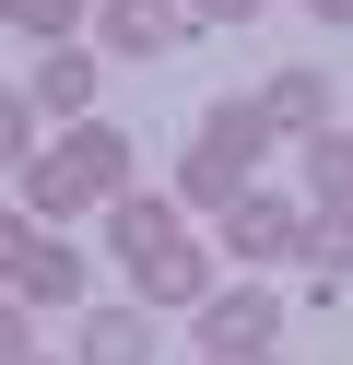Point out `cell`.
Here are the masks:
<instances>
[{"instance_id": "3957f363", "label": "cell", "mask_w": 353, "mask_h": 365, "mask_svg": "<svg viewBox=\"0 0 353 365\" xmlns=\"http://www.w3.org/2000/svg\"><path fill=\"white\" fill-rule=\"evenodd\" d=\"M0 259H12V294H24V307H59V294H83V259H71V247H47L24 212L0 224Z\"/></svg>"}, {"instance_id": "4fadbf2b", "label": "cell", "mask_w": 353, "mask_h": 365, "mask_svg": "<svg viewBox=\"0 0 353 365\" xmlns=\"http://www.w3.org/2000/svg\"><path fill=\"white\" fill-rule=\"evenodd\" d=\"M177 189L224 212V200H235V165H224V153H212V142H188V165H177Z\"/></svg>"}, {"instance_id": "30bf717a", "label": "cell", "mask_w": 353, "mask_h": 365, "mask_svg": "<svg viewBox=\"0 0 353 365\" xmlns=\"http://www.w3.org/2000/svg\"><path fill=\"white\" fill-rule=\"evenodd\" d=\"M200 142L224 153L235 177H247V165H259V142H271V106H212V130H200Z\"/></svg>"}, {"instance_id": "5bb4252c", "label": "cell", "mask_w": 353, "mask_h": 365, "mask_svg": "<svg viewBox=\"0 0 353 365\" xmlns=\"http://www.w3.org/2000/svg\"><path fill=\"white\" fill-rule=\"evenodd\" d=\"M71 12H83V0H12V24H24V36H47V48L71 36Z\"/></svg>"}, {"instance_id": "2e32d148", "label": "cell", "mask_w": 353, "mask_h": 365, "mask_svg": "<svg viewBox=\"0 0 353 365\" xmlns=\"http://www.w3.org/2000/svg\"><path fill=\"white\" fill-rule=\"evenodd\" d=\"M306 12H318V24H353V0H306Z\"/></svg>"}, {"instance_id": "7a4b0ae2", "label": "cell", "mask_w": 353, "mask_h": 365, "mask_svg": "<svg viewBox=\"0 0 353 365\" xmlns=\"http://www.w3.org/2000/svg\"><path fill=\"white\" fill-rule=\"evenodd\" d=\"M118 177H130V142H118V130H83L59 165H24V200H36V212H83V200L118 189Z\"/></svg>"}, {"instance_id": "9a60e30c", "label": "cell", "mask_w": 353, "mask_h": 365, "mask_svg": "<svg viewBox=\"0 0 353 365\" xmlns=\"http://www.w3.org/2000/svg\"><path fill=\"white\" fill-rule=\"evenodd\" d=\"M188 12H200V24H259L271 0H188Z\"/></svg>"}, {"instance_id": "52a82bcc", "label": "cell", "mask_w": 353, "mask_h": 365, "mask_svg": "<svg viewBox=\"0 0 353 365\" xmlns=\"http://www.w3.org/2000/svg\"><path fill=\"white\" fill-rule=\"evenodd\" d=\"M259 106H271V130H295V142H306V130H329V83H318V71H271V83H259Z\"/></svg>"}, {"instance_id": "e0dca14e", "label": "cell", "mask_w": 353, "mask_h": 365, "mask_svg": "<svg viewBox=\"0 0 353 365\" xmlns=\"http://www.w3.org/2000/svg\"><path fill=\"white\" fill-rule=\"evenodd\" d=\"M224 365H235V354H224Z\"/></svg>"}, {"instance_id": "ba28073f", "label": "cell", "mask_w": 353, "mask_h": 365, "mask_svg": "<svg viewBox=\"0 0 353 365\" xmlns=\"http://www.w3.org/2000/svg\"><path fill=\"white\" fill-rule=\"evenodd\" d=\"M318 283H353V200H329V212H306V247H295Z\"/></svg>"}, {"instance_id": "8992f818", "label": "cell", "mask_w": 353, "mask_h": 365, "mask_svg": "<svg viewBox=\"0 0 353 365\" xmlns=\"http://www.w3.org/2000/svg\"><path fill=\"white\" fill-rule=\"evenodd\" d=\"M83 365H153V318L141 307H94L83 318Z\"/></svg>"}, {"instance_id": "9c48e42d", "label": "cell", "mask_w": 353, "mask_h": 365, "mask_svg": "<svg viewBox=\"0 0 353 365\" xmlns=\"http://www.w3.org/2000/svg\"><path fill=\"white\" fill-rule=\"evenodd\" d=\"M224 212H235V247H259V259H282V247H306V224L282 212V200H247V189H235Z\"/></svg>"}, {"instance_id": "6da1fadb", "label": "cell", "mask_w": 353, "mask_h": 365, "mask_svg": "<svg viewBox=\"0 0 353 365\" xmlns=\"http://www.w3.org/2000/svg\"><path fill=\"white\" fill-rule=\"evenodd\" d=\"M118 259L141 271V294H200V247H188V224L165 212V200H118Z\"/></svg>"}, {"instance_id": "8fae6325", "label": "cell", "mask_w": 353, "mask_h": 365, "mask_svg": "<svg viewBox=\"0 0 353 365\" xmlns=\"http://www.w3.org/2000/svg\"><path fill=\"white\" fill-rule=\"evenodd\" d=\"M306 189H318V200H353V130H306Z\"/></svg>"}, {"instance_id": "5b68a950", "label": "cell", "mask_w": 353, "mask_h": 365, "mask_svg": "<svg viewBox=\"0 0 353 365\" xmlns=\"http://www.w3.org/2000/svg\"><path fill=\"white\" fill-rule=\"evenodd\" d=\"M200 341H212V365L224 354H259V341H271V294H200Z\"/></svg>"}, {"instance_id": "7c38bea8", "label": "cell", "mask_w": 353, "mask_h": 365, "mask_svg": "<svg viewBox=\"0 0 353 365\" xmlns=\"http://www.w3.org/2000/svg\"><path fill=\"white\" fill-rule=\"evenodd\" d=\"M36 95L59 106V118H83V106H94V59H71V48H47V71H36Z\"/></svg>"}, {"instance_id": "277c9868", "label": "cell", "mask_w": 353, "mask_h": 365, "mask_svg": "<svg viewBox=\"0 0 353 365\" xmlns=\"http://www.w3.org/2000/svg\"><path fill=\"white\" fill-rule=\"evenodd\" d=\"M188 24H200L188 0H106V48H130V59H165Z\"/></svg>"}]
</instances>
